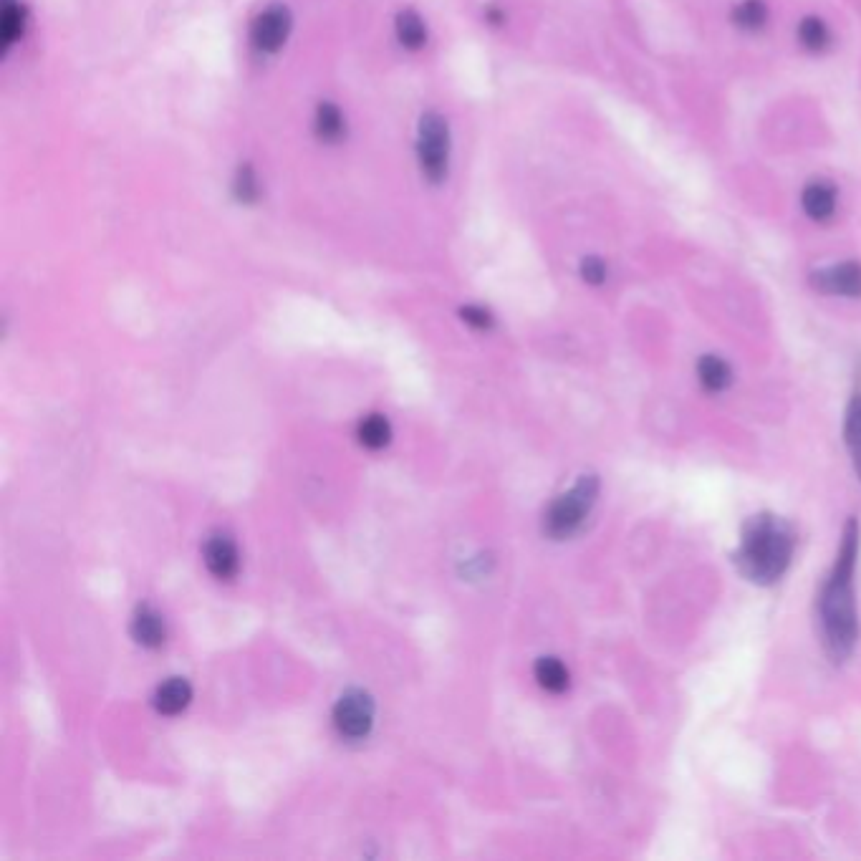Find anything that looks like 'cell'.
<instances>
[{"label": "cell", "mask_w": 861, "mask_h": 861, "mask_svg": "<svg viewBox=\"0 0 861 861\" xmlns=\"http://www.w3.org/2000/svg\"><path fill=\"white\" fill-rule=\"evenodd\" d=\"M859 523L849 518L841 536L836 564L819 594L821 644L834 665H844L859 642V614H856L854 574L859 561Z\"/></svg>", "instance_id": "1"}, {"label": "cell", "mask_w": 861, "mask_h": 861, "mask_svg": "<svg viewBox=\"0 0 861 861\" xmlns=\"http://www.w3.org/2000/svg\"><path fill=\"white\" fill-rule=\"evenodd\" d=\"M796 551V531L776 513H758L743 523L740 546L733 561L740 574L758 586L783 579Z\"/></svg>", "instance_id": "2"}, {"label": "cell", "mask_w": 861, "mask_h": 861, "mask_svg": "<svg viewBox=\"0 0 861 861\" xmlns=\"http://www.w3.org/2000/svg\"><path fill=\"white\" fill-rule=\"evenodd\" d=\"M596 498H599V478H596V475L579 478V483L571 485V488L553 500L551 508H548L546 521H543V528H546L548 536H551L553 541H566V538L574 536V533L584 526Z\"/></svg>", "instance_id": "3"}, {"label": "cell", "mask_w": 861, "mask_h": 861, "mask_svg": "<svg viewBox=\"0 0 861 861\" xmlns=\"http://www.w3.org/2000/svg\"><path fill=\"white\" fill-rule=\"evenodd\" d=\"M417 160L420 170L432 185H440L450 167V127L437 112L422 114L417 129Z\"/></svg>", "instance_id": "4"}, {"label": "cell", "mask_w": 861, "mask_h": 861, "mask_svg": "<svg viewBox=\"0 0 861 861\" xmlns=\"http://www.w3.org/2000/svg\"><path fill=\"white\" fill-rule=\"evenodd\" d=\"M334 725L341 738L362 740L374 725V700L364 690H349L334 707Z\"/></svg>", "instance_id": "5"}, {"label": "cell", "mask_w": 861, "mask_h": 861, "mask_svg": "<svg viewBox=\"0 0 861 861\" xmlns=\"http://www.w3.org/2000/svg\"><path fill=\"white\" fill-rule=\"evenodd\" d=\"M293 16L286 6H271L250 26V41L261 54H278L291 36Z\"/></svg>", "instance_id": "6"}, {"label": "cell", "mask_w": 861, "mask_h": 861, "mask_svg": "<svg viewBox=\"0 0 861 861\" xmlns=\"http://www.w3.org/2000/svg\"><path fill=\"white\" fill-rule=\"evenodd\" d=\"M814 288L831 296L861 298V263H836L814 276Z\"/></svg>", "instance_id": "7"}, {"label": "cell", "mask_w": 861, "mask_h": 861, "mask_svg": "<svg viewBox=\"0 0 861 861\" xmlns=\"http://www.w3.org/2000/svg\"><path fill=\"white\" fill-rule=\"evenodd\" d=\"M205 566L210 569V574L220 581H230L238 574L240 556L235 543L228 536H213L205 543Z\"/></svg>", "instance_id": "8"}, {"label": "cell", "mask_w": 861, "mask_h": 861, "mask_svg": "<svg viewBox=\"0 0 861 861\" xmlns=\"http://www.w3.org/2000/svg\"><path fill=\"white\" fill-rule=\"evenodd\" d=\"M801 205L808 218L816 220V223H824L836 210V190L831 187V182H811L803 190Z\"/></svg>", "instance_id": "9"}, {"label": "cell", "mask_w": 861, "mask_h": 861, "mask_svg": "<svg viewBox=\"0 0 861 861\" xmlns=\"http://www.w3.org/2000/svg\"><path fill=\"white\" fill-rule=\"evenodd\" d=\"M192 700L190 682L182 677H172V680L162 682L155 692V707L162 715H177L182 713Z\"/></svg>", "instance_id": "10"}, {"label": "cell", "mask_w": 861, "mask_h": 861, "mask_svg": "<svg viewBox=\"0 0 861 861\" xmlns=\"http://www.w3.org/2000/svg\"><path fill=\"white\" fill-rule=\"evenodd\" d=\"M132 637L137 639L142 647H149V649L160 647L167 637L165 622H162V617L155 612V609L142 606L132 619Z\"/></svg>", "instance_id": "11"}, {"label": "cell", "mask_w": 861, "mask_h": 861, "mask_svg": "<svg viewBox=\"0 0 861 861\" xmlns=\"http://www.w3.org/2000/svg\"><path fill=\"white\" fill-rule=\"evenodd\" d=\"M697 379L707 392H725L733 384V369L725 359L715 357V354H705L697 362Z\"/></svg>", "instance_id": "12"}, {"label": "cell", "mask_w": 861, "mask_h": 861, "mask_svg": "<svg viewBox=\"0 0 861 861\" xmlns=\"http://www.w3.org/2000/svg\"><path fill=\"white\" fill-rule=\"evenodd\" d=\"M28 13L18 0H3V13H0V41H3V54L11 51L13 43L26 31Z\"/></svg>", "instance_id": "13"}, {"label": "cell", "mask_w": 861, "mask_h": 861, "mask_svg": "<svg viewBox=\"0 0 861 861\" xmlns=\"http://www.w3.org/2000/svg\"><path fill=\"white\" fill-rule=\"evenodd\" d=\"M844 440H846V447H849L851 465H854L856 478L861 480V394H854V397H851L849 410H846Z\"/></svg>", "instance_id": "14"}, {"label": "cell", "mask_w": 861, "mask_h": 861, "mask_svg": "<svg viewBox=\"0 0 861 861\" xmlns=\"http://www.w3.org/2000/svg\"><path fill=\"white\" fill-rule=\"evenodd\" d=\"M536 680L546 692L561 695V692L569 690L571 677L559 657H541V660L536 662Z\"/></svg>", "instance_id": "15"}, {"label": "cell", "mask_w": 861, "mask_h": 861, "mask_svg": "<svg viewBox=\"0 0 861 861\" xmlns=\"http://www.w3.org/2000/svg\"><path fill=\"white\" fill-rule=\"evenodd\" d=\"M344 129V114L339 112V107L331 101H321L316 109V134L321 142H339L344 137Z\"/></svg>", "instance_id": "16"}, {"label": "cell", "mask_w": 861, "mask_h": 861, "mask_svg": "<svg viewBox=\"0 0 861 861\" xmlns=\"http://www.w3.org/2000/svg\"><path fill=\"white\" fill-rule=\"evenodd\" d=\"M397 38L404 48H422L427 43V26L415 11H402L397 16Z\"/></svg>", "instance_id": "17"}, {"label": "cell", "mask_w": 861, "mask_h": 861, "mask_svg": "<svg viewBox=\"0 0 861 861\" xmlns=\"http://www.w3.org/2000/svg\"><path fill=\"white\" fill-rule=\"evenodd\" d=\"M359 442L369 450H382L392 440V427L384 415H369L359 422Z\"/></svg>", "instance_id": "18"}, {"label": "cell", "mask_w": 861, "mask_h": 861, "mask_svg": "<svg viewBox=\"0 0 861 861\" xmlns=\"http://www.w3.org/2000/svg\"><path fill=\"white\" fill-rule=\"evenodd\" d=\"M735 26L743 28V31H758V28L766 26L768 21V8L763 0H745L735 8L733 13Z\"/></svg>", "instance_id": "19"}, {"label": "cell", "mask_w": 861, "mask_h": 861, "mask_svg": "<svg viewBox=\"0 0 861 861\" xmlns=\"http://www.w3.org/2000/svg\"><path fill=\"white\" fill-rule=\"evenodd\" d=\"M798 38H801L803 48H808V51H824L831 41V33L821 18H806L798 26Z\"/></svg>", "instance_id": "20"}, {"label": "cell", "mask_w": 861, "mask_h": 861, "mask_svg": "<svg viewBox=\"0 0 861 861\" xmlns=\"http://www.w3.org/2000/svg\"><path fill=\"white\" fill-rule=\"evenodd\" d=\"M258 195H261V187H258L256 172L250 170L248 165H243L238 170V177H235V197L240 202H256Z\"/></svg>", "instance_id": "21"}, {"label": "cell", "mask_w": 861, "mask_h": 861, "mask_svg": "<svg viewBox=\"0 0 861 861\" xmlns=\"http://www.w3.org/2000/svg\"><path fill=\"white\" fill-rule=\"evenodd\" d=\"M581 276H584V281L591 283V286H601L606 278L604 261H599V258H586V261L581 263Z\"/></svg>", "instance_id": "22"}, {"label": "cell", "mask_w": 861, "mask_h": 861, "mask_svg": "<svg viewBox=\"0 0 861 861\" xmlns=\"http://www.w3.org/2000/svg\"><path fill=\"white\" fill-rule=\"evenodd\" d=\"M463 319L468 321L470 326H475V329H490V324H493V319H490L488 311L478 309V306H465Z\"/></svg>", "instance_id": "23"}]
</instances>
